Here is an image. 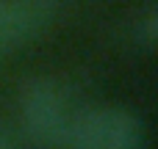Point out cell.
Here are the masks:
<instances>
[{"instance_id": "cell-1", "label": "cell", "mask_w": 158, "mask_h": 149, "mask_svg": "<svg viewBox=\"0 0 158 149\" xmlns=\"http://www.w3.org/2000/svg\"><path fill=\"white\" fill-rule=\"evenodd\" d=\"M75 108L56 77H28L19 88V133L33 149H58L67 141Z\"/></svg>"}, {"instance_id": "cell-2", "label": "cell", "mask_w": 158, "mask_h": 149, "mask_svg": "<svg viewBox=\"0 0 158 149\" xmlns=\"http://www.w3.org/2000/svg\"><path fill=\"white\" fill-rule=\"evenodd\" d=\"M147 133L136 113L114 105L75 111L64 149H144Z\"/></svg>"}, {"instance_id": "cell-3", "label": "cell", "mask_w": 158, "mask_h": 149, "mask_svg": "<svg viewBox=\"0 0 158 149\" xmlns=\"http://www.w3.org/2000/svg\"><path fill=\"white\" fill-rule=\"evenodd\" d=\"M56 0H0V53L39 39L56 19Z\"/></svg>"}, {"instance_id": "cell-4", "label": "cell", "mask_w": 158, "mask_h": 149, "mask_svg": "<svg viewBox=\"0 0 158 149\" xmlns=\"http://www.w3.org/2000/svg\"><path fill=\"white\" fill-rule=\"evenodd\" d=\"M139 41L147 47V50H153L158 41V11L156 8H150L147 14H144V19H142V25H139Z\"/></svg>"}, {"instance_id": "cell-5", "label": "cell", "mask_w": 158, "mask_h": 149, "mask_svg": "<svg viewBox=\"0 0 158 149\" xmlns=\"http://www.w3.org/2000/svg\"><path fill=\"white\" fill-rule=\"evenodd\" d=\"M0 149H22V147H19V138L11 130H0Z\"/></svg>"}]
</instances>
